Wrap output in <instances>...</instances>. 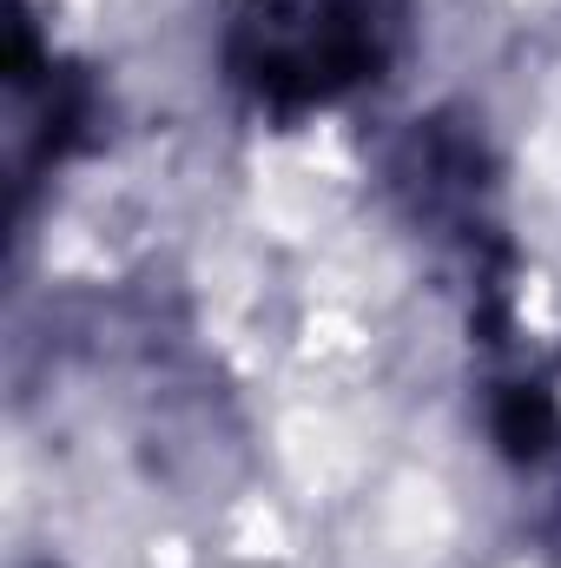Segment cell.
<instances>
[{"label":"cell","mask_w":561,"mask_h":568,"mask_svg":"<svg viewBox=\"0 0 561 568\" xmlns=\"http://www.w3.org/2000/svg\"><path fill=\"white\" fill-rule=\"evenodd\" d=\"M390 192L436 239H462L476 252V291L509 304L502 272L482 265V245H496V225L482 219V205H489V145L469 120H456V113L417 120L390 152Z\"/></svg>","instance_id":"obj_2"},{"label":"cell","mask_w":561,"mask_h":568,"mask_svg":"<svg viewBox=\"0 0 561 568\" xmlns=\"http://www.w3.org/2000/svg\"><path fill=\"white\" fill-rule=\"evenodd\" d=\"M404 47V0H238L225 27V80L258 113L304 120L384 87Z\"/></svg>","instance_id":"obj_1"},{"label":"cell","mask_w":561,"mask_h":568,"mask_svg":"<svg viewBox=\"0 0 561 568\" xmlns=\"http://www.w3.org/2000/svg\"><path fill=\"white\" fill-rule=\"evenodd\" d=\"M489 436L509 463H542L561 443V404L542 377H509L489 397Z\"/></svg>","instance_id":"obj_3"}]
</instances>
